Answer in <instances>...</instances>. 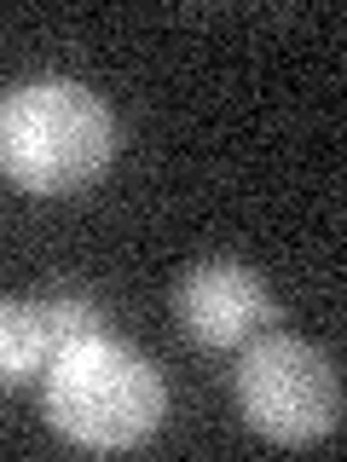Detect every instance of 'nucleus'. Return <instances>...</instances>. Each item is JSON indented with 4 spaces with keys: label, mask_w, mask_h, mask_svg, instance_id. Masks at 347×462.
Instances as JSON below:
<instances>
[{
    "label": "nucleus",
    "mask_w": 347,
    "mask_h": 462,
    "mask_svg": "<svg viewBox=\"0 0 347 462\" xmlns=\"http://www.w3.org/2000/svg\"><path fill=\"white\" fill-rule=\"evenodd\" d=\"M41 411L47 428L81 451H139L168 416V387L139 346L98 329L52 346Z\"/></svg>",
    "instance_id": "obj_1"
},
{
    "label": "nucleus",
    "mask_w": 347,
    "mask_h": 462,
    "mask_svg": "<svg viewBox=\"0 0 347 462\" xmlns=\"http://www.w3.org/2000/svg\"><path fill=\"white\" fill-rule=\"evenodd\" d=\"M116 156V116L81 81L41 76L0 98V173L18 191L70 197Z\"/></svg>",
    "instance_id": "obj_2"
},
{
    "label": "nucleus",
    "mask_w": 347,
    "mask_h": 462,
    "mask_svg": "<svg viewBox=\"0 0 347 462\" xmlns=\"http://www.w3.org/2000/svg\"><path fill=\"white\" fill-rule=\"evenodd\" d=\"M238 411L260 439L272 445H318L342 428V370L324 346L267 329L243 341V358L231 370Z\"/></svg>",
    "instance_id": "obj_3"
},
{
    "label": "nucleus",
    "mask_w": 347,
    "mask_h": 462,
    "mask_svg": "<svg viewBox=\"0 0 347 462\" xmlns=\"http://www.w3.org/2000/svg\"><path fill=\"white\" fill-rule=\"evenodd\" d=\"M174 318L197 346L231 353L278 324V300H272L267 278L243 260H197L174 283Z\"/></svg>",
    "instance_id": "obj_4"
},
{
    "label": "nucleus",
    "mask_w": 347,
    "mask_h": 462,
    "mask_svg": "<svg viewBox=\"0 0 347 462\" xmlns=\"http://www.w3.org/2000/svg\"><path fill=\"white\" fill-rule=\"evenodd\" d=\"M52 329L41 318V300H0V387H23L47 370Z\"/></svg>",
    "instance_id": "obj_5"
},
{
    "label": "nucleus",
    "mask_w": 347,
    "mask_h": 462,
    "mask_svg": "<svg viewBox=\"0 0 347 462\" xmlns=\"http://www.w3.org/2000/svg\"><path fill=\"white\" fill-rule=\"evenodd\" d=\"M41 318H47V329H52V346L81 341V336H98V329H105L98 300L81 295V289H58V295H47V300H41Z\"/></svg>",
    "instance_id": "obj_6"
}]
</instances>
